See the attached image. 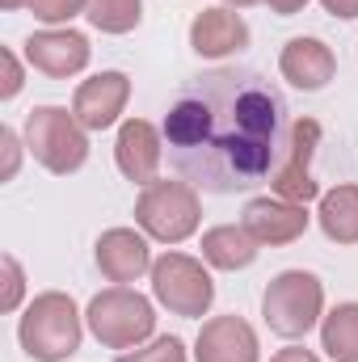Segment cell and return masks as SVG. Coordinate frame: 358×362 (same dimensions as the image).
I'll return each instance as SVG.
<instances>
[{"instance_id":"obj_1","label":"cell","mask_w":358,"mask_h":362,"mask_svg":"<svg viewBox=\"0 0 358 362\" xmlns=\"http://www.w3.org/2000/svg\"><path fill=\"white\" fill-rule=\"evenodd\" d=\"M161 131L181 181L207 194H241L274 177L291 118L282 89L258 68H215L181 85Z\"/></svg>"},{"instance_id":"obj_2","label":"cell","mask_w":358,"mask_h":362,"mask_svg":"<svg viewBox=\"0 0 358 362\" xmlns=\"http://www.w3.org/2000/svg\"><path fill=\"white\" fill-rule=\"evenodd\" d=\"M21 350L34 362H64L81 350L85 337V316L76 312L72 295L64 291H42L30 299L21 325H17Z\"/></svg>"},{"instance_id":"obj_3","label":"cell","mask_w":358,"mask_h":362,"mask_svg":"<svg viewBox=\"0 0 358 362\" xmlns=\"http://www.w3.org/2000/svg\"><path fill=\"white\" fill-rule=\"evenodd\" d=\"M85 325L105 350H135L156 333V308L131 286H110L89 299Z\"/></svg>"},{"instance_id":"obj_4","label":"cell","mask_w":358,"mask_h":362,"mask_svg":"<svg viewBox=\"0 0 358 362\" xmlns=\"http://www.w3.org/2000/svg\"><path fill=\"white\" fill-rule=\"evenodd\" d=\"M262 316H266L270 333L287 341L308 337L316 320L325 316V282L308 270H282L262 295Z\"/></svg>"},{"instance_id":"obj_5","label":"cell","mask_w":358,"mask_h":362,"mask_svg":"<svg viewBox=\"0 0 358 362\" xmlns=\"http://www.w3.org/2000/svg\"><path fill=\"white\" fill-rule=\"evenodd\" d=\"M202 202L190 181H148L135 198V223L161 245H181L198 232Z\"/></svg>"},{"instance_id":"obj_6","label":"cell","mask_w":358,"mask_h":362,"mask_svg":"<svg viewBox=\"0 0 358 362\" xmlns=\"http://www.w3.org/2000/svg\"><path fill=\"white\" fill-rule=\"evenodd\" d=\"M25 148L47 173H76L89 160V131L76 122V114L38 105L25 114Z\"/></svg>"},{"instance_id":"obj_7","label":"cell","mask_w":358,"mask_h":362,"mask_svg":"<svg viewBox=\"0 0 358 362\" xmlns=\"http://www.w3.org/2000/svg\"><path fill=\"white\" fill-rule=\"evenodd\" d=\"M152 295L161 308H169L173 316L185 320H198L207 316V308L215 303V282L207 266L198 257H185V253H165L152 262Z\"/></svg>"},{"instance_id":"obj_8","label":"cell","mask_w":358,"mask_h":362,"mask_svg":"<svg viewBox=\"0 0 358 362\" xmlns=\"http://www.w3.org/2000/svg\"><path fill=\"white\" fill-rule=\"evenodd\" d=\"M321 148V122L316 118H295L291 122V135H287V148H282V160L274 169V194L287 198V202H312L321 198V185L312 177V156Z\"/></svg>"},{"instance_id":"obj_9","label":"cell","mask_w":358,"mask_h":362,"mask_svg":"<svg viewBox=\"0 0 358 362\" xmlns=\"http://www.w3.org/2000/svg\"><path fill=\"white\" fill-rule=\"evenodd\" d=\"M25 59H30V68L34 72H42V76H55V81H68V76H76V72H85L89 68V38L81 34V30H59V25H51V30H38V34H30L25 42Z\"/></svg>"},{"instance_id":"obj_10","label":"cell","mask_w":358,"mask_h":362,"mask_svg":"<svg viewBox=\"0 0 358 362\" xmlns=\"http://www.w3.org/2000/svg\"><path fill=\"white\" fill-rule=\"evenodd\" d=\"M114 160H118V173L135 185L156 181L165 160V131H156L148 118H127L114 139Z\"/></svg>"},{"instance_id":"obj_11","label":"cell","mask_w":358,"mask_h":362,"mask_svg":"<svg viewBox=\"0 0 358 362\" xmlns=\"http://www.w3.org/2000/svg\"><path fill=\"white\" fill-rule=\"evenodd\" d=\"M127 97H131V76L127 72H97V76L76 85L72 114L85 131H105L127 110Z\"/></svg>"},{"instance_id":"obj_12","label":"cell","mask_w":358,"mask_h":362,"mask_svg":"<svg viewBox=\"0 0 358 362\" xmlns=\"http://www.w3.org/2000/svg\"><path fill=\"white\" fill-rule=\"evenodd\" d=\"M262 358V346H258V333L245 316H211L202 329H198V341H194V362H258Z\"/></svg>"},{"instance_id":"obj_13","label":"cell","mask_w":358,"mask_h":362,"mask_svg":"<svg viewBox=\"0 0 358 362\" xmlns=\"http://www.w3.org/2000/svg\"><path fill=\"white\" fill-rule=\"evenodd\" d=\"M308 206L304 202H287V198H253L249 206H245V228H249V236L258 240V245H291V240H299L304 232H308Z\"/></svg>"},{"instance_id":"obj_14","label":"cell","mask_w":358,"mask_h":362,"mask_svg":"<svg viewBox=\"0 0 358 362\" xmlns=\"http://www.w3.org/2000/svg\"><path fill=\"white\" fill-rule=\"evenodd\" d=\"M97 270L110 282L127 286L144 274H152V249L148 236H139L135 228H110L97 236Z\"/></svg>"},{"instance_id":"obj_15","label":"cell","mask_w":358,"mask_h":362,"mask_svg":"<svg viewBox=\"0 0 358 362\" xmlns=\"http://www.w3.org/2000/svg\"><path fill=\"white\" fill-rule=\"evenodd\" d=\"M190 47L202 59H224V55L249 47V25L236 8H202L190 21Z\"/></svg>"},{"instance_id":"obj_16","label":"cell","mask_w":358,"mask_h":362,"mask_svg":"<svg viewBox=\"0 0 358 362\" xmlns=\"http://www.w3.org/2000/svg\"><path fill=\"white\" fill-rule=\"evenodd\" d=\"M278 72H282V81H291L295 89L316 93L333 81L337 59H333V51H329L321 38H291V42L282 47V55H278Z\"/></svg>"},{"instance_id":"obj_17","label":"cell","mask_w":358,"mask_h":362,"mask_svg":"<svg viewBox=\"0 0 358 362\" xmlns=\"http://www.w3.org/2000/svg\"><path fill=\"white\" fill-rule=\"evenodd\" d=\"M258 240L249 236L245 223H219L211 232H202V262L215 270H245L258 262Z\"/></svg>"},{"instance_id":"obj_18","label":"cell","mask_w":358,"mask_h":362,"mask_svg":"<svg viewBox=\"0 0 358 362\" xmlns=\"http://www.w3.org/2000/svg\"><path fill=\"white\" fill-rule=\"evenodd\" d=\"M316 223L333 245H358V185H337L321 194Z\"/></svg>"},{"instance_id":"obj_19","label":"cell","mask_w":358,"mask_h":362,"mask_svg":"<svg viewBox=\"0 0 358 362\" xmlns=\"http://www.w3.org/2000/svg\"><path fill=\"white\" fill-rule=\"evenodd\" d=\"M321 350L333 362H358V303H337L321 320Z\"/></svg>"},{"instance_id":"obj_20","label":"cell","mask_w":358,"mask_h":362,"mask_svg":"<svg viewBox=\"0 0 358 362\" xmlns=\"http://www.w3.org/2000/svg\"><path fill=\"white\" fill-rule=\"evenodd\" d=\"M85 17L101 34H127L144 21V0H89Z\"/></svg>"},{"instance_id":"obj_21","label":"cell","mask_w":358,"mask_h":362,"mask_svg":"<svg viewBox=\"0 0 358 362\" xmlns=\"http://www.w3.org/2000/svg\"><path fill=\"white\" fill-rule=\"evenodd\" d=\"M118 362H185V346H181V337H156L152 346H135V350H127Z\"/></svg>"},{"instance_id":"obj_22","label":"cell","mask_w":358,"mask_h":362,"mask_svg":"<svg viewBox=\"0 0 358 362\" xmlns=\"http://www.w3.org/2000/svg\"><path fill=\"white\" fill-rule=\"evenodd\" d=\"M89 8V0H30V13L47 25H64L72 17H81Z\"/></svg>"},{"instance_id":"obj_23","label":"cell","mask_w":358,"mask_h":362,"mask_svg":"<svg viewBox=\"0 0 358 362\" xmlns=\"http://www.w3.org/2000/svg\"><path fill=\"white\" fill-rule=\"evenodd\" d=\"M0 270H4V295H0V308H4V312H17V308H21V295H25V274H21V266H17V257H8V253H4Z\"/></svg>"},{"instance_id":"obj_24","label":"cell","mask_w":358,"mask_h":362,"mask_svg":"<svg viewBox=\"0 0 358 362\" xmlns=\"http://www.w3.org/2000/svg\"><path fill=\"white\" fill-rule=\"evenodd\" d=\"M0 64H4V85H0V97L8 101V97H17L21 93V64H17V55L13 51H0Z\"/></svg>"},{"instance_id":"obj_25","label":"cell","mask_w":358,"mask_h":362,"mask_svg":"<svg viewBox=\"0 0 358 362\" xmlns=\"http://www.w3.org/2000/svg\"><path fill=\"white\" fill-rule=\"evenodd\" d=\"M0 144H4V173H0V177L8 181L13 173H17V160H21V144H17V131H13V127H4V131H0Z\"/></svg>"},{"instance_id":"obj_26","label":"cell","mask_w":358,"mask_h":362,"mask_svg":"<svg viewBox=\"0 0 358 362\" xmlns=\"http://www.w3.org/2000/svg\"><path fill=\"white\" fill-rule=\"evenodd\" d=\"M333 17H342V21H354L358 17V0H321Z\"/></svg>"},{"instance_id":"obj_27","label":"cell","mask_w":358,"mask_h":362,"mask_svg":"<svg viewBox=\"0 0 358 362\" xmlns=\"http://www.w3.org/2000/svg\"><path fill=\"white\" fill-rule=\"evenodd\" d=\"M270 362H321V358L312 350H304V346H287V350H278Z\"/></svg>"},{"instance_id":"obj_28","label":"cell","mask_w":358,"mask_h":362,"mask_svg":"<svg viewBox=\"0 0 358 362\" xmlns=\"http://www.w3.org/2000/svg\"><path fill=\"white\" fill-rule=\"evenodd\" d=\"M270 13H278V17H295V13H304V4L308 0H266Z\"/></svg>"},{"instance_id":"obj_29","label":"cell","mask_w":358,"mask_h":362,"mask_svg":"<svg viewBox=\"0 0 358 362\" xmlns=\"http://www.w3.org/2000/svg\"><path fill=\"white\" fill-rule=\"evenodd\" d=\"M0 4H4L8 13H13V8H30V0H0Z\"/></svg>"},{"instance_id":"obj_30","label":"cell","mask_w":358,"mask_h":362,"mask_svg":"<svg viewBox=\"0 0 358 362\" xmlns=\"http://www.w3.org/2000/svg\"><path fill=\"white\" fill-rule=\"evenodd\" d=\"M228 8H249V4H258V0H224Z\"/></svg>"}]
</instances>
